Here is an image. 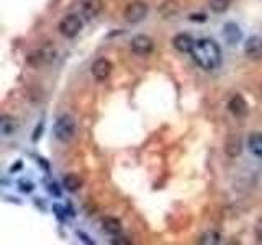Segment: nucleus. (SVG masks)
Listing matches in <instances>:
<instances>
[{"label":"nucleus","instance_id":"obj_1","mask_svg":"<svg viewBox=\"0 0 262 245\" xmlns=\"http://www.w3.org/2000/svg\"><path fill=\"white\" fill-rule=\"evenodd\" d=\"M190 54L193 61L205 70H215L221 64V49L213 39L196 41Z\"/></svg>","mask_w":262,"mask_h":245},{"label":"nucleus","instance_id":"obj_2","mask_svg":"<svg viewBox=\"0 0 262 245\" xmlns=\"http://www.w3.org/2000/svg\"><path fill=\"white\" fill-rule=\"evenodd\" d=\"M53 131L57 141L69 142L71 139L76 136V121H74V118L69 116V114H62V116L56 119Z\"/></svg>","mask_w":262,"mask_h":245},{"label":"nucleus","instance_id":"obj_3","mask_svg":"<svg viewBox=\"0 0 262 245\" xmlns=\"http://www.w3.org/2000/svg\"><path fill=\"white\" fill-rule=\"evenodd\" d=\"M147 10H149V7H147L146 2H143V0H133V2L126 5L123 16H125L128 23H139L146 18Z\"/></svg>","mask_w":262,"mask_h":245},{"label":"nucleus","instance_id":"obj_4","mask_svg":"<svg viewBox=\"0 0 262 245\" xmlns=\"http://www.w3.org/2000/svg\"><path fill=\"white\" fill-rule=\"evenodd\" d=\"M82 30V21L77 15H68L64 16L59 23V33L66 38H76Z\"/></svg>","mask_w":262,"mask_h":245},{"label":"nucleus","instance_id":"obj_5","mask_svg":"<svg viewBox=\"0 0 262 245\" xmlns=\"http://www.w3.org/2000/svg\"><path fill=\"white\" fill-rule=\"evenodd\" d=\"M154 49V41L146 35H136L131 39V51L136 56H149Z\"/></svg>","mask_w":262,"mask_h":245},{"label":"nucleus","instance_id":"obj_6","mask_svg":"<svg viewBox=\"0 0 262 245\" xmlns=\"http://www.w3.org/2000/svg\"><path fill=\"white\" fill-rule=\"evenodd\" d=\"M54 57V53L53 49L49 47H41V49H36V51H33L28 57H27V62L28 65H31V67H43V65H46L48 62H51Z\"/></svg>","mask_w":262,"mask_h":245},{"label":"nucleus","instance_id":"obj_7","mask_svg":"<svg viewBox=\"0 0 262 245\" xmlns=\"http://www.w3.org/2000/svg\"><path fill=\"white\" fill-rule=\"evenodd\" d=\"M244 54L252 61L262 59V38L259 36H251L244 43Z\"/></svg>","mask_w":262,"mask_h":245},{"label":"nucleus","instance_id":"obj_8","mask_svg":"<svg viewBox=\"0 0 262 245\" xmlns=\"http://www.w3.org/2000/svg\"><path fill=\"white\" fill-rule=\"evenodd\" d=\"M228 110H229V113L233 114V116L243 118V116H246V114H248V103H246L243 95L236 93V95H233L231 98H229Z\"/></svg>","mask_w":262,"mask_h":245},{"label":"nucleus","instance_id":"obj_9","mask_svg":"<svg viewBox=\"0 0 262 245\" xmlns=\"http://www.w3.org/2000/svg\"><path fill=\"white\" fill-rule=\"evenodd\" d=\"M113 70V65L108 59H105V57H100V59H97L94 64H92V76L97 79V80H105L108 79V76Z\"/></svg>","mask_w":262,"mask_h":245},{"label":"nucleus","instance_id":"obj_10","mask_svg":"<svg viewBox=\"0 0 262 245\" xmlns=\"http://www.w3.org/2000/svg\"><path fill=\"white\" fill-rule=\"evenodd\" d=\"M172 46H174L179 53H192L195 41L192 39L190 35H187V33H179V35H176L174 39H172Z\"/></svg>","mask_w":262,"mask_h":245},{"label":"nucleus","instance_id":"obj_11","mask_svg":"<svg viewBox=\"0 0 262 245\" xmlns=\"http://www.w3.org/2000/svg\"><path fill=\"white\" fill-rule=\"evenodd\" d=\"M225 152L228 157H237L243 152V141L237 134H229L225 142Z\"/></svg>","mask_w":262,"mask_h":245},{"label":"nucleus","instance_id":"obj_12","mask_svg":"<svg viewBox=\"0 0 262 245\" xmlns=\"http://www.w3.org/2000/svg\"><path fill=\"white\" fill-rule=\"evenodd\" d=\"M241 30L239 27H237L236 23L233 21H228L225 27H223V38L226 39V43L228 44H236L237 41L241 39Z\"/></svg>","mask_w":262,"mask_h":245},{"label":"nucleus","instance_id":"obj_13","mask_svg":"<svg viewBox=\"0 0 262 245\" xmlns=\"http://www.w3.org/2000/svg\"><path fill=\"white\" fill-rule=\"evenodd\" d=\"M102 8H103L102 0H85V2L82 4V15H84L87 20L95 18V16L102 12Z\"/></svg>","mask_w":262,"mask_h":245},{"label":"nucleus","instance_id":"obj_14","mask_svg":"<svg viewBox=\"0 0 262 245\" xmlns=\"http://www.w3.org/2000/svg\"><path fill=\"white\" fill-rule=\"evenodd\" d=\"M102 229L106 234H112V235H118L121 232V220L117 217H112V216H106L100 220Z\"/></svg>","mask_w":262,"mask_h":245},{"label":"nucleus","instance_id":"obj_15","mask_svg":"<svg viewBox=\"0 0 262 245\" xmlns=\"http://www.w3.org/2000/svg\"><path fill=\"white\" fill-rule=\"evenodd\" d=\"M16 128H18V122H16V119L13 116H8V114H4L2 119H0V133H2L5 137L12 136Z\"/></svg>","mask_w":262,"mask_h":245},{"label":"nucleus","instance_id":"obj_16","mask_svg":"<svg viewBox=\"0 0 262 245\" xmlns=\"http://www.w3.org/2000/svg\"><path fill=\"white\" fill-rule=\"evenodd\" d=\"M248 147L249 151L256 155V157L262 159V134L260 133H252L248 139Z\"/></svg>","mask_w":262,"mask_h":245},{"label":"nucleus","instance_id":"obj_17","mask_svg":"<svg viewBox=\"0 0 262 245\" xmlns=\"http://www.w3.org/2000/svg\"><path fill=\"white\" fill-rule=\"evenodd\" d=\"M62 185H64V188L68 191L74 193V191H77V190H80V188H82V178L79 175H76V174H69V175L64 177Z\"/></svg>","mask_w":262,"mask_h":245},{"label":"nucleus","instance_id":"obj_18","mask_svg":"<svg viewBox=\"0 0 262 245\" xmlns=\"http://www.w3.org/2000/svg\"><path fill=\"white\" fill-rule=\"evenodd\" d=\"M210 10L215 13H223L226 12L229 5H231V0H208Z\"/></svg>","mask_w":262,"mask_h":245},{"label":"nucleus","instance_id":"obj_19","mask_svg":"<svg viewBox=\"0 0 262 245\" xmlns=\"http://www.w3.org/2000/svg\"><path fill=\"white\" fill-rule=\"evenodd\" d=\"M221 242V235L218 232H208L202 235L200 243H220Z\"/></svg>","mask_w":262,"mask_h":245},{"label":"nucleus","instance_id":"obj_20","mask_svg":"<svg viewBox=\"0 0 262 245\" xmlns=\"http://www.w3.org/2000/svg\"><path fill=\"white\" fill-rule=\"evenodd\" d=\"M254 235H256L257 242H262V219H259L256 223V227H254Z\"/></svg>","mask_w":262,"mask_h":245},{"label":"nucleus","instance_id":"obj_21","mask_svg":"<svg viewBox=\"0 0 262 245\" xmlns=\"http://www.w3.org/2000/svg\"><path fill=\"white\" fill-rule=\"evenodd\" d=\"M33 183L31 182H27V180H21L20 182V190L23 191V193H30V191H33Z\"/></svg>","mask_w":262,"mask_h":245},{"label":"nucleus","instance_id":"obj_22","mask_svg":"<svg viewBox=\"0 0 262 245\" xmlns=\"http://www.w3.org/2000/svg\"><path fill=\"white\" fill-rule=\"evenodd\" d=\"M188 20H192V21H207V15H205V13H192V15H188Z\"/></svg>","mask_w":262,"mask_h":245},{"label":"nucleus","instance_id":"obj_23","mask_svg":"<svg viewBox=\"0 0 262 245\" xmlns=\"http://www.w3.org/2000/svg\"><path fill=\"white\" fill-rule=\"evenodd\" d=\"M57 185L56 183H51V185H49V191H51V193H54L56 196H59L61 193H59V190H57V188H56Z\"/></svg>","mask_w":262,"mask_h":245},{"label":"nucleus","instance_id":"obj_24","mask_svg":"<svg viewBox=\"0 0 262 245\" xmlns=\"http://www.w3.org/2000/svg\"><path fill=\"white\" fill-rule=\"evenodd\" d=\"M125 239H126V237H120V239L117 237V239L113 240V243H131V240H125Z\"/></svg>","mask_w":262,"mask_h":245}]
</instances>
